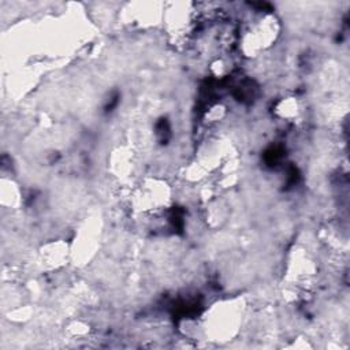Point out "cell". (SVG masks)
<instances>
[{
  "label": "cell",
  "mask_w": 350,
  "mask_h": 350,
  "mask_svg": "<svg viewBox=\"0 0 350 350\" xmlns=\"http://www.w3.org/2000/svg\"><path fill=\"white\" fill-rule=\"evenodd\" d=\"M134 204L142 212H160L167 206L170 200L168 187L165 183L159 180H148L146 185L141 186L134 196Z\"/></svg>",
  "instance_id": "2"
},
{
  "label": "cell",
  "mask_w": 350,
  "mask_h": 350,
  "mask_svg": "<svg viewBox=\"0 0 350 350\" xmlns=\"http://www.w3.org/2000/svg\"><path fill=\"white\" fill-rule=\"evenodd\" d=\"M278 36V22L273 15L262 14L250 22L241 37L242 49L246 55L254 56L268 48Z\"/></svg>",
  "instance_id": "1"
}]
</instances>
